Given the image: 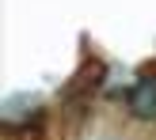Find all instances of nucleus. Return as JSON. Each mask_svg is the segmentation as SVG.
<instances>
[{
    "instance_id": "f257e3e1",
    "label": "nucleus",
    "mask_w": 156,
    "mask_h": 140,
    "mask_svg": "<svg viewBox=\"0 0 156 140\" xmlns=\"http://www.w3.org/2000/svg\"><path fill=\"white\" fill-rule=\"evenodd\" d=\"M126 106H129V118L137 121H156V76H137L133 87L126 95Z\"/></svg>"
}]
</instances>
